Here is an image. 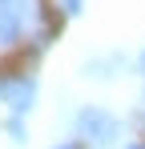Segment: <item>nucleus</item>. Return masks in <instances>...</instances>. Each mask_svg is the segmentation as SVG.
<instances>
[{
    "label": "nucleus",
    "instance_id": "f257e3e1",
    "mask_svg": "<svg viewBox=\"0 0 145 149\" xmlns=\"http://www.w3.org/2000/svg\"><path fill=\"white\" fill-rule=\"evenodd\" d=\"M77 137H85L93 149H109V145H117V137H121V121L113 113L89 105V109L77 113Z\"/></svg>",
    "mask_w": 145,
    "mask_h": 149
},
{
    "label": "nucleus",
    "instance_id": "f03ea898",
    "mask_svg": "<svg viewBox=\"0 0 145 149\" xmlns=\"http://www.w3.org/2000/svg\"><path fill=\"white\" fill-rule=\"evenodd\" d=\"M28 16H32V0H0V45L20 40Z\"/></svg>",
    "mask_w": 145,
    "mask_h": 149
},
{
    "label": "nucleus",
    "instance_id": "7ed1b4c3",
    "mask_svg": "<svg viewBox=\"0 0 145 149\" xmlns=\"http://www.w3.org/2000/svg\"><path fill=\"white\" fill-rule=\"evenodd\" d=\"M0 101L12 109V117H24L36 101V81L32 77H4L0 81Z\"/></svg>",
    "mask_w": 145,
    "mask_h": 149
},
{
    "label": "nucleus",
    "instance_id": "20e7f679",
    "mask_svg": "<svg viewBox=\"0 0 145 149\" xmlns=\"http://www.w3.org/2000/svg\"><path fill=\"white\" fill-rule=\"evenodd\" d=\"M61 8H65V16H77L81 8H85V0H56Z\"/></svg>",
    "mask_w": 145,
    "mask_h": 149
},
{
    "label": "nucleus",
    "instance_id": "39448f33",
    "mask_svg": "<svg viewBox=\"0 0 145 149\" xmlns=\"http://www.w3.org/2000/svg\"><path fill=\"white\" fill-rule=\"evenodd\" d=\"M8 133H12V141H24V125H20V117H12V121H8Z\"/></svg>",
    "mask_w": 145,
    "mask_h": 149
},
{
    "label": "nucleus",
    "instance_id": "423d86ee",
    "mask_svg": "<svg viewBox=\"0 0 145 149\" xmlns=\"http://www.w3.org/2000/svg\"><path fill=\"white\" fill-rule=\"evenodd\" d=\"M141 73H145V52H141Z\"/></svg>",
    "mask_w": 145,
    "mask_h": 149
},
{
    "label": "nucleus",
    "instance_id": "0eeeda50",
    "mask_svg": "<svg viewBox=\"0 0 145 149\" xmlns=\"http://www.w3.org/2000/svg\"><path fill=\"white\" fill-rule=\"evenodd\" d=\"M56 149H77V145H56Z\"/></svg>",
    "mask_w": 145,
    "mask_h": 149
},
{
    "label": "nucleus",
    "instance_id": "6e6552de",
    "mask_svg": "<svg viewBox=\"0 0 145 149\" xmlns=\"http://www.w3.org/2000/svg\"><path fill=\"white\" fill-rule=\"evenodd\" d=\"M129 149H145V145H129Z\"/></svg>",
    "mask_w": 145,
    "mask_h": 149
}]
</instances>
